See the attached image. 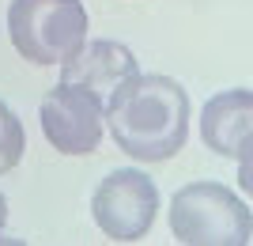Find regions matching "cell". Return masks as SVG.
Wrapping results in <instances>:
<instances>
[{
	"instance_id": "6da1fadb",
	"label": "cell",
	"mask_w": 253,
	"mask_h": 246,
	"mask_svg": "<svg viewBox=\"0 0 253 246\" xmlns=\"http://www.w3.org/2000/svg\"><path fill=\"white\" fill-rule=\"evenodd\" d=\"M189 95L174 76L136 72L106 95V129L128 159H174L189 140Z\"/></svg>"
},
{
	"instance_id": "7a4b0ae2",
	"label": "cell",
	"mask_w": 253,
	"mask_h": 246,
	"mask_svg": "<svg viewBox=\"0 0 253 246\" xmlns=\"http://www.w3.org/2000/svg\"><path fill=\"white\" fill-rule=\"evenodd\" d=\"M170 235L181 246H246L253 212L234 190L219 182H189L170 197Z\"/></svg>"
},
{
	"instance_id": "3957f363",
	"label": "cell",
	"mask_w": 253,
	"mask_h": 246,
	"mask_svg": "<svg viewBox=\"0 0 253 246\" xmlns=\"http://www.w3.org/2000/svg\"><path fill=\"white\" fill-rule=\"evenodd\" d=\"M8 38L27 64H61L87 42L84 0H11Z\"/></svg>"
},
{
	"instance_id": "277c9868",
	"label": "cell",
	"mask_w": 253,
	"mask_h": 246,
	"mask_svg": "<svg viewBox=\"0 0 253 246\" xmlns=\"http://www.w3.org/2000/svg\"><path fill=\"white\" fill-rule=\"evenodd\" d=\"M91 216L114 243H140L159 216V186L136 167H117L95 186Z\"/></svg>"
},
{
	"instance_id": "5b68a950",
	"label": "cell",
	"mask_w": 253,
	"mask_h": 246,
	"mask_svg": "<svg viewBox=\"0 0 253 246\" xmlns=\"http://www.w3.org/2000/svg\"><path fill=\"white\" fill-rule=\"evenodd\" d=\"M38 125L61 155H91L106 133V98L80 84H57L38 102Z\"/></svg>"
},
{
	"instance_id": "8992f818",
	"label": "cell",
	"mask_w": 253,
	"mask_h": 246,
	"mask_svg": "<svg viewBox=\"0 0 253 246\" xmlns=\"http://www.w3.org/2000/svg\"><path fill=\"white\" fill-rule=\"evenodd\" d=\"M250 125H253V95L246 87H231L211 95L201 110V140L208 151L223 159L250 155Z\"/></svg>"
},
{
	"instance_id": "52a82bcc",
	"label": "cell",
	"mask_w": 253,
	"mask_h": 246,
	"mask_svg": "<svg viewBox=\"0 0 253 246\" xmlns=\"http://www.w3.org/2000/svg\"><path fill=\"white\" fill-rule=\"evenodd\" d=\"M140 72L136 53L128 49L125 42H114V38H95V42H84L72 57L61 61V80L64 84H80L91 87L98 95H110L121 80Z\"/></svg>"
},
{
	"instance_id": "ba28073f",
	"label": "cell",
	"mask_w": 253,
	"mask_h": 246,
	"mask_svg": "<svg viewBox=\"0 0 253 246\" xmlns=\"http://www.w3.org/2000/svg\"><path fill=\"white\" fill-rule=\"evenodd\" d=\"M23 151H27V133H23V121L19 114L0 102V174H8L19 167Z\"/></svg>"
},
{
	"instance_id": "9c48e42d",
	"label": "cell",
	"mask_w": 253,
	"mask_h": 246,
	"mask_svg": "<svg viewBox=\"0 0 253 246\" xmlns=\"http://www.w3.org/2000/svg\"><path fill=\"white\" fill-rule=\"evenodd\" d=\"M4 227H8V197L0 193V243H4Z\"/></svg>"
}]
</instances>
